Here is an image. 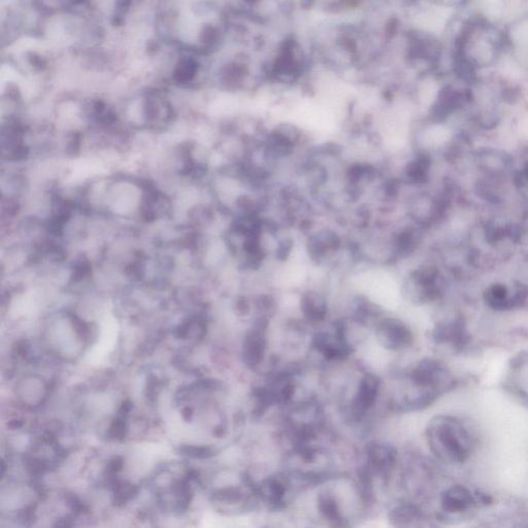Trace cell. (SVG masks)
<instances>
[{"mask_svg": "<svg viewBox=\"0 0 528 528\" xmlns=\"http://www.w3.org/2000/svg\"><path fill=\"white\" fill-rule=\"evenodd\" d=\"M472 501L470 492L463 487L452 488L443 496L444 508L449 512L463 511L469 507Z\"/></svg>", "mask_w": 528, "mask_h": 528, "instance_id": "11", "label": "cell"}, {"mask_svg": "<svg viewBox=\"0 0 528 528\" xmlns=\"http://www.w3.org/2000/svg\"><path fill=\"white\" fill-rule=\"evenodd\" d=\"M125 417L123 415H120L118 418L115 419V421H113L110 427L111 438L115 439V440H122L126 436L127 425H126Z\"/></svg>", "mask_w": 528, "mask_h": 528, "instance_id": "16", "label": "cell"}, {"mask_svg": "<svg viewBox=\"0 0 528 528\" xmlns=\"http://www.w3.org/2000/svg\"><path fill=\"white\" fill-rule=\"evenodd\" d=\"M182 452L188 455V456L194 457V458H208L213 456L215 452L210 447H199V446H188L182 449Z\"/></svg>", "mask_w": 528, "mask_h": 528, "instance_id": "17", "label": "cell"}, {"mask_svg": "<svg viewBox=\"0 0 528 528\" xmlns=\"http://www.w3.org/2000/svg\"><path fill=\"white\" fill-rule=\"evenodd\" d=\"M288 485L285 479L279 476L268 477L255 487L259 501L272 511L283 509L285 507L286 496Z\"/></svg>", "mask_w": 528, "mask_h": 528, "instance_id": "6", "label": "cell"}, {"mask_svg": "<svg viewBox=\"0 0 528 528\" xmlns=\"http://www.w3.org/2000/svg\"><path fill=\"white\" fill-rule=\"evenodd\" d=\"M122 467H123V460L120 457H115L108 463V474L111 476H114L115 474H117L122 469Z\"/></svg>", "mask_w": 528, "mask_h": 528, "instance_id": "18", "label": "cell"}, {"mask_svg": "<svg viewBox=\"0 0 528 528\" xmlns=\"http://www.w3.org/2000/svg\"><path fill=\"white\" fill-rule=\"evenodd\" d=\"M137 494V488L130 484L124 483H115V503L117 505H124L127 501H132Z\"/></svg>", "mask_w": 528, "mask_h": 528, "instance_id": "15", "label": "cell"}, {"mask_svg": "<svg viewBox=\"0 0 528 528\" xmlns=\"http://www.w3.org/2000/svg\"><path fill=\"white\" fill-rule=\"evenodd\" d=\"M199 65L196 60L185 57L177 63L174 70V80L177 84L191 83L196 77Z\"/></svg>", "mask_w": 528, "mask_h": 528, "instance_id": "14", "label": "cell"}, {"mask_svg": "<svg viewBox=\"0 0 528 528\" xmlns=\"http://www.w3.org/2000/svg\"><path fill=\"white\" fill-rule=\"evenodd\" d=\"M314 347L327 360H341L351 354L344 324L337 322L330 329L322 330L314 338Z\"/></svg>", "mask_w": 528, "mask_h": 528, "instance_id": "3", "label": "cell"}, {"mask_svg": "<svg viewBox=\"0 0 528 528\" xmlns=\"http://www.w3.org/2000/svg\"><path fill=\"white\" fill-rule=\"evenodd\" d=\"M301 310L308 322H322L328 310L326 297L316 290H308L301 295Z\"/></svg>", "mask_w": 528, "mask_h": 528, "instance_id": "10", "label": "cell"}, {"mask_svg": "<svg viewBox=\"0 0 528 528\" xmlns=\"http://www.w3.org/2000/svg\"><path fill=\"white\" fill-rule=\"evenodd\" d=\"M367 456L368 469L378 476L386 477L396 465L397 452L389 444L372 443L367 446Z\"/></svg>", "mask_w": 528, "mask_h": 528, "instance_id": "7", "label": "cell"}, {"mask_svg": "<svg viewBox=\"0 0 528 528\" xmlns=\"http://www.w3.org/2000/svg\"><path fill=\"white\" fill-rule=\"evenodd\" d=\"M318 509L323 518L334 527H343L344 520L336 498L329 494H320L318 498Z\"/></svg>", "mask_w": 528, "mask_h": 528, "instance_id": "12", "label": "cell"}, {"mask_svg": "<svg viewBox=\"0 0 528 528\" xmlns=\"http://www.w3.org/2000/svg\"><path fill=\"white\" fill-rule=\"evenodd\" d=\"M420 517L418 510L411 505H399L391 510L389 521L394 527H409Z\"/></svg>", "mask_w": 528, "mask_h": 528, "instance_id": "13", "label": "cell"}, {"mask_svg": "<svg viewBox=\"0 0 528 528\" xmlns=\"http://www.w3.org/2000/svg\"><path fill=\"white\" fill-rule=\"evenodd\" d=\"M432 452L444 461L461 463L470 453V436L460 422L450 417L432 419L427 429Z\"/></svg>", "mask_w": 528, "mask_h": 528, "instance_id": "1", "label": "cell"}, {"mask_svg": "<svg viewBox=\"0 0 528 528\" xmlns=\"http://www.w3.org/2000/svg\"><path fill=\"white\" fill-rule=\"evenodd\" d=\"M214 499L218 505H227L225 511L232 512V513L251 511L254 507L252 494L247 496L243 490L237 487L219 490L214 494Z\"/></svg>", "mask_w": 528, "mask_h": 528, "instance_id": "9", "label": "cell"}, {"mask_svg": "<svg viewBox=\"0 0 528 528\" xmlns=\"http://www.w3.org/2000/svg\"><path fill=\"white\" fill-rule=\"evenodd\" d=\"M380 390V380L376 375L365 374L359 382L356 394L351 403V418L360 421L374 407Z\"/></svg>", "mask_w": 528, "mask_h": 528, "instance_id": "5", "label": "cell"}, {"mask_svg": "<svg viewBox=\"0 0 528 528\" xmlns=\"http://www.w3.org/2000/svg\"><path fill=\"white\" fill-rule=\"evenodd\" d=\"M376 338L382 347L397 351L409 347L413 343L410 328L396 318H384L377 323Z\"/></svg>", "mask_w": 528, "mask_h": 528, "instance_id": "4", "label": "cell"}, {"mask_svg": "<svg viewBox=\"0 0 528 528\" xmlns=\"http://www.w3.org/2000/svg\"><path fill=\"white\" fill-rule=\"evenodd\" d=\"M446 377V372L436 361L425 360L419 363L410 374V379L419 389L436 390L440 387Z\"/></svg>", "mask_w": 528, "mask_h": 528, "instance_id": "8", "label": "cell"}, {"mask_svg": "<svg viewBox=\"0 0 528 528\" xmlns=\"http://www.w3.org/2000/svg\"><path fill=\"white\" fill-rule=\"evenodd\" d=\"M268 317L258 316L244 338L241 357L250 370H255L263 363L268 349Z\"/></svg>", "mask_w": 528, "mask_h": 528, "instance_id": "2", "label": "cell"}]
</instances>
